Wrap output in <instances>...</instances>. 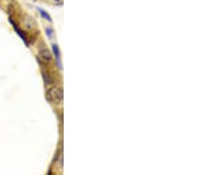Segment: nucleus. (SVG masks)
<instances>
[{"instance_id": "1", "label": "nucleus", "mask_w": 199, "mask_h": 175, "mask_svg": "<svg viewBox=\"0 0 199 175\" xmlns=\"http://www.w3.org/2000/svg\"><path fill=\"white\" fill-rule=\"evenodd\" d=\"M47 97L54 104H59L63 100V91L60 88H52L48 91Z\"/></svg>"}, {"instance_id": "2", "label": "nucleus", "mask_w": 199, "mask_h": 175, "mask_svg": "<svg viewBox=\"0 0 199 175\" xmlns=\"http://www.w3.org/2000/svg\"><path fill=\"white\" fill-rule=\"evenodd\" d=\"M38 56H39V58H40L42 61L44 62V63H49L52 60V58L51 52L45 47H42L41 49L39 50Z\"/></svg>"}, {"instance_id": "3", "label": "nucleus", "mask_w": 199, "mask_h": 175, "mask_svg": "<svg viewBox=\"0 0 199 175\" xmlns=\"http://www.w3.org/2000/svg\"><path fill=\"white\" fill-rule=\"evenodd\" d=\"M10 22H11V23L12 24V27H13V29H15V31L17 32L18 35H20V38H21V39L23 40V42L25 43H26V44H28V43H27V38H26V35H25V34H24L23 32H22V31H21L20 29L18 28L17 25L14 23V22L12 21V20H11V19H10Z\"/></svg>"}, {"instance_id": "4", "label": "nucleus", "mask_w": 199, "mask_h": 175, "mask_svg": "<svg viewBox=\"0 0 199 175\" xmlns=\"http://www.w3.org/2000/svg\"><path fill=\"white\" fill-rule=\"evenodd\" d=\"M52 49H53V52H54V54H55V57H56V61L58 62V65H59V68L61 69V63H60V52H59V46H58V45H56V44H53Z\"/></svg>"}, {"instance_id": "5", "label": "nucleus", "mask_w": 199, "mask_h": 175, "mask_svg": "<svg viewBox=\"0 0 199 175\" xmlns=\"http://www.w3.org/2000/svg\"><path fill=\"white\" fill-rule=\"evenodd\" d=\"M38 9V11L40 12V14H41V16L43 19H45L47 20H49V21H52V19H51V16L49 15V13L47 12H45L43 9H41V8H37Z\"/></svg>"}, {"instance_id": "6", "label": "nucleus", "mask_w": 199, "mask_h": 175, "mask_svg": "<svg viewBox=\"0 0 199 175\" xmlns=\"http://www.w3.org/2000/svg\"><path fill=\"white\" fill-rule=\"evenodd\" d=\"M46 33H47V35L49 36V37H52V29H51V28H47L46 29Z\"/></svg>"}, {"instance_id": "7", "label": "nucleus", "mask_w": 199, "mask_h": 175, "mask_svg": "<svg viewBox=\"0 0 199 175\" xmlns=\"http://www.w3.org/2000/svg\"><path fill=\"white\" fill-rule=\"evenodd\" d=\"M56 1H59V0H56Z\"/></svg>"}]
</instances>
